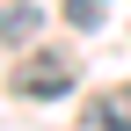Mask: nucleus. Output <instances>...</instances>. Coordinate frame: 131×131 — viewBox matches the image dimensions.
<instances>
[{
  "instance_id": "f257e3e1",
  "label": "nucleus",
  "mask_w": 131,
  "mask_h": 131,
  "mask_svg": "<svg viewBox=\"0 0 131 131\" xmlns=\"http://www.w3.org/2000/svg\"><path fill=\"white\" fill-rule=\"evenodd\" d=\"M15 88H22V95H37V102H58V95L73 88V58H58V51L29 58L22 73H15Z\"/></svg>"
},
{
  "instance_id": "f03ea898",
  "label": "nucleus",
  "mask_w": 131,
  "mask_h": 131,
  "mask_svg": "<svg viewBox=\"0 0 131 131\" xmlns=\"http://www.w3.org/2000/svg\"><path fill=\"white\" fill-rule=\"evenodd\" d=\"M88 131H131V88H109L88 102Z\"/></svg>"
},
{
  "instance_id": "7ed1b4c3",
  "label": "nucleus",
  "mask_w": 131,
  "mask_h": 131,
  "mask_svg": "<svg viewBox=\"0 0 131 131\" xmlns=\"http://www.w3.org/2000/svg\"><path fill=\"white\" fill-rule=\"evenodd\" d=\"M37 22H44L37 0H7V7H0V44H29V37H37Z\"/></svg>"
},
{
  "instance_id": "20e7f679",
  "label": "nucleus",
  "mask_w": 131,
  "mask_h": 131,
  "mask_svg": "<svg viewBox=\"0 0 131 131\" xmlns=\"http://www.w3.org/2000/svg\"><path fill=\"white\" fill-rule=\"evenodd\" d=\"M66 22H80V29H95V22H102V0H73V7H66Z\"/></svg>"
}]
</instances>
